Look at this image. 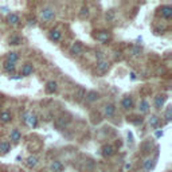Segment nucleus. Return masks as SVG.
I'll return each mask as SVG.
<instances>
[{"mask_svg":"<svg viewBox=\"0 0 172 172\" xmlns=\"http://www.w3.org/2000/svg\"><path fill=\"white\" fill-rule=\"evenodd\" d=\"M54 15H55V12H54V9L51 8V7H44L43 9L41 11V18L42 20H51V19L54 18Z\"/></svg>","mask_w":172,"mask_h":172,"instance_id":"f257e3e1","label":"nucleus"},{"mask_svg":"<svg viewBox=\"0 0 172 172\" xmlns=\"http://www.w3.org/2000/svg\"><path fill=\"white\" fill-rule=\"evenodd\" d=\"M23 121L30 126V128H35L38 125V118H36L35 114H24Z\"/></svg>","mask_w":172,"mask_h":172,"instance_id":"f03ea898","label":"nucleus"},{"mask_svg":"<svg viewBox=\"0 0 172 172\" xmlns=\"http://www.w3.org/2000/svg\"><path fill=\"white\" fill-rule=\"evenodd\" d=\"M69 123H70V118H69V116H66V117H65V116H61V117H59V118L55 121V126H57L58 129H63Z\"/></svg>","mask_w":172,"mask_h":172,"instance_id":"7ed1b4c3","label":"nucleus"},{"mask_svg":"<svg viewBox=\"0 0 172 172\" xmlns=\"http://www.w3.org/2000/svg\"><path fill=\"white\" fill-rule=\"evenodd\" d=\"M109 69V63L106 61H98L97 62V71L101 74H104L105 71H108Z\"/></svg>","mask_w":172,"mask_h":172,"instance_id":"20e7f679","label":"nucleus"},{"mask_svg":"<svg viewBox=\"0 0 172 172\" xmlns=\"http://www.w3.org/2000/svg\"><path fill=\"white\" fill-rule=\"evenodd\" d=\"M109 38H110V36H109V34L106 31H101L96 35V39L99 42V43H106V42L109 41Z\"/></svg>","mask_w":172,"mask_h":172,"instance_id":"39448f33","label":"nucleus"},{"mask_svg":"<svg viewBox=\"0 0 172 172\" xmlns=\"http://www.w3.org/2000/svg\"><path fill=\"white\" fill-rule=\"evenodd\" d=\"M57 89H58V85H57V82H55V81H50V82H47V85H46V91H47L49 94L55 93Z\"/></svg>","mask_w":172,"mask_h":172,"instance_id":"423d86ee","label":"nucleus"},{"mask_svg":"<svg viewBox=\"0 0 172 172\" xmlns=\"http://www.w3.org/2000/svg\"><path fill=\"white\" fill-rule=\"evenodd\" d=\"M7 22H8V24H11V26H16V24L20 22V19H19V16L16 14H9L8 16H7Z\"/></svg>","mask_w":172,"mask_h":172,"instance_id":"0eeeda50","label":"nucleus"},{"mask_svg":"<svg viewBox=\"0 0 172 172\" xmlns=\"http://www.w3.org/2000/svg\"><path fill=\"white\" fill-rule=\"evenodd\" d=\"M121 105L125 109H131L132 106H133V99H132V97H129V96L124 97L123 101H121Z\"/></svg>","mask_w":172,"mask_h":172,"instance_id":"6e6552de","label":"nucleus"},{"mask_svg":"<svg viewBox=\"0 0 172 172\" xmlns=\"http://www.w3.org/2000/svg\"><path fill=\"white\" fill-rule=\"evenodd\" d=\"M161 15H163L165 19H169L172 16V7H169V6L161 7Z\"/></svg>","mask_w":172,"mask_h":172,"instance_id":"1a4fd4ad","label":"nucleus"},{"mask_svg":"<svg viewBox=\"0 0 172 172\" xmlns=\"http://www.w3.org/2000/svg\"><path fill=\"white\" fill-rule=\"evenodd\" d=\"M50 168H51V171L53 172H62V169H63V165H62L61 161H53L51 163V165H50Z\"/></svg>","mask_w":172,"mask_h":172,"instance_id":"9d476101","label":"nucleus"},{"mask_svg":"<svg viewBox=\"0 0 172 172\" xmlns=\"http://www.w3.org/2000/svg\"><path fill=\"white\" fill-rule=\"evenodd\" d=\"M113 153H114V148L112 145H105L102 148V155H104L105 157H109V156H112Z\"/></svg>","mask_w":172,"mask_h":172,"instance_id":"9b49d317","label":"nucleus"},{"mask_svg":"<svg viewBox=\"0 0 172 172\" xmlns=\"http://www.w3.org/2000/svg\"><path fill=\"white\" fill-rule=\"evenodd\" d=\"M70 53L73 54V55H79V54L82 53V46L79 43H74L70 49Z\"/></svg>","mask_w":172,"mask_h":172,"instance_id":"f8f14e48","label":"nucleus"},{"mask_svg":"<svg viewBox=\"0 0 172 172\" xmlns=\"http://www.w3.org/2000/svg\"><path fill=\"white\" fill-rule=\"evenodd\" d=\"M164 101H165V96H157L156 97V98H155V106H156V109H161Z\"/></svg>","mask_w":172,"mask_h":172,"instance_id":"ddd939ff","label":"nucleus"},{"mask_svg":"<svg viewBox=\"0 0 172 172\" xmlns=\"http://www.w3.org/2000/svg\"><path fill=\"white\" fill-rule=\"evenodd\" d=\"M114 112H116V108H114V105L109 104V105L105 106V116L106 117H113L114 116Z\"/></svg>","mask_w":172,"mask_h":172,"instance_id":"4468645a","label":"nucleus"},{"mask_svg":"<svg viewBox=\"0 0 172 172\" xmlns=\"http://www.w3.org/2000/svg\"><path fill=\"white\" fill-rule=\"evenodd\" d=\"M61 36H62V34H61V31L59 30H53V31L50 32V39L51 41H59L61 39Z\"/></svg>","mask_w":172,"mask_h":172,"instance_id":"2eb2a0df","label":"nucleus"},{"mask_svg":"<svg viewBox=\"0 0 172 172\" xmlns=\"http://www.w3.org/2000/svg\"><path fill=\"white\" fill-rule=\"evenodd\" d=\"M20 137H22V134L18 129H14V131L11 132V140L14 141V143H18V141L20 140Z\"/></svg>","mask_w":172,"mask_h":172,"instance_id":"dca6fc26","label":"nucleus"},{"mask_svg":"<svg viewBox=\"0 0 172 172\" xmlns=\"http://www.w3.org/2000/svg\"><path fill=\"white\" fill-rule=\"evenodd\" d=\"M98 96L99 94L97 93V91H89L88 94H86V101H89V102H93V101H96L97 98H98Z\"/></svg>","mask_w":172,"mask_h":172,"instance_id":"f3484780","label":"nucleus"},{"mask_svg":"<svg viewBox=\"0 0 172 172\" xmlns=\"http://www.w3.org/2000/svg\"><path fill=\"white\" fill-rule=\"evenodd\" d=\"M36 164H38V157H36V156H30V157L27 159V165H28L30 168H34Z\"/></svg>","mask_w":172,"mask_h":172,"instance_id":"a211bd4d","label":"nucleus"},{"mask_svg":"<svg viewBox=\"0 0 172 172\" xmlns=\"http://www.w3.org/2000/svg\"><path fill=\"white\" fill-rule=\"evenodd\" d=\"M9 148H11V145H9L8 141H1L0 143V152L1 153H7L9 151Z\"/></svg>","mask_w":172,"mask_h":172,"instance_id":"6ab92c4d","label":"nucleus"},{"mask_svg":"<svg viewBox=\"0 0 172 172\" xmlns=\"http://www.w3.org/2000/svg\"><path fill=\"white\" fill-rule=\"evenodd\" d=\"M0 121H1V123H8V121H11V113H9V112L0 113Z\"/></svg>","mask_w":172,"mask_h":172,"instance_id":"aec40b11","label":"nucleus"},{"mask_svg":"<svg viewBox=\"0 0 172 172\" xmlns=\"http://www.w3.org/2000/svg\"><path fill=\"white\" fill-rule=\"evenodd\" d=\"M22 43V38L18 35H12L11 38H9V44H12V46H18V44Z\"/></svg>","mask_w":172,"mask_h":172,"instance_id":"412c9836","label":"nucleus"},{"mask_svg":"<svg viewBox=\"0 0 172 172\" xmlns=\"http://www.w3.org/2000/svg\"><path fill=\"white\" fill-rule=\"evenodd\" d=\"M32 65H30V63H27V65H24L23 66V71H22V74H23L24 77H27V75H30V74L32 73Z\"/></svg>","mask_w":172,"mask_h":172,"instance_id":"4be33fe9","label":"nucleus"},{"mask_svg":"<svg viewBox=\"0 0 172 172\" xmlns=\"http://www.w3.org/2000/svg\"><path fill=\"white\" fill-rule=\"evenodd\" d=\"M140 110L143 112V113H147V112L149 110V104L147 99H143V101L140 102Z\"/></svg>","mask_w":172,"mask_h":172,"instance_id":"5701e85b","label":"nucleus"},{"mask_svg":"<svg viewBox=\"0 0 172 172\" xmlns=\"http://www.w3.org/2000/svg\"><path fill=\"white\" fill-rule=\"evenodd\" d=\"M19 59V55L18 53H8V55H7V61L8 62H12V63H15V62Z\"/></svg>","mask_w":172,"mask_h":172,"instance_id":"b1692460","label":"nucleus"},{"mask_svg":"<svg viewBox=\"0 0 172 172\" xmlns=\"http://www.w3.org/2000/svg\"><path fill=\"white\" fill-rule=\"evenodd\" d=\"M4 70H6L7 73H12V71L15 70V63H12V62L7 61L6 63H4Z\"/></svg>","mask_w":172,"mask_h":172,"instance_id":"393cba45","label":"nucleus"},{"mask_svg":"<svg viewBox=\"0 0 172 172\" xmlns=\"http://www.w3.org/2000/svg\"><path fill=\"white\" fill-rule=\"evenodd\" d=\"M159 123H160V120H159L157 116H151V117H149V125H151V126H157Z\"/></svg>","mask_w":172,"mask_h":172,"instance_id":"a878e982","label":"nucleus"},{"mask_svg":"<svg viewBox=\"0 0 172 172\" xmlns=\"http://www.w3.org/2000/svg\"><path fill=\"white\" fill-rule=\"evenodd\" d=\"M152 168H153V160H151V159L145 160V163H144V169H145L147 172H149Z\"/></svg>","mask_w":172,"mask_h":172,"instance_id":"bb28decb","label":"nucleus"},{"mask_svg":"<svg viewBox=\"0 0 172 172\" xmlns=\"http://www.w3.org/2000/svg\"><path fill=\"white\" fill-rule=\"evenodd\" d=\"M132 54H133L134 57L140 55V54H141V47L140 46H134L133 49H132Z\"/></svg>","mask_w":172,"mask_h":172,"instance_id":"cd10ccee","label":"nucleus"},{"mask_svg":"<svg viewBox=\"0 0 172 172\" xmlns=\"http://www.w3.org/2000/svg\"><path fill=\"white\" fill-rule=\"evenodd\" d=\"M171 112H172V106H168L167 110H165V120H167V121L171 120Z\"/></svg>","mask_w":172,"mask_h":172,"instance_id":"c85d7f7f","label":"nucleus"},{"mask_svg":"<svg viewBox=\"0 0 172 172\" xmlns=\"http://www.w3.org/2000/svg\"><path fill=\"white\" fill-rule=\"evenodd\" d=\"M83 94H85V90H83V89H79V90H78V96H77V101H81V98L83 97Z\"/></svg>","mask_w":172,"mask_h":172,"instance_id":"c756f323","label":"nucleus"},{"mask_svg":"<svg viewBox=\"0 0 172 172\" xmlns=\"http://www.w3.org/2000/svg\"><path fill=\"white\" fill-rule=\"evenodd\" d=\"M89 14V9H88V7H83L82 8V12H81V15L82 16H85V15H88Z\"/></svg>","mask_w":172,"mask_h":172,"instance_id":"7c9ffc66","label":"nucleus"},{"mask_svg":"<svg viewBox=\"0 0 172 172\" xmlns=\"http://www.w3.org/2000/svg\"><path fill=\"white\" fill-rule=\"evenodd\" d=\"M36 19H28V26H35Z\"/></svg>","mask_w":172,"mask_h":172,"instance_id":"2f4dec72","label":"nucleus"},{"mask_svg":"<svg viewBox=\"0 0 172 172\" xmlns=\"http://www.w3.org/2000/svg\"><path fill=\"white\" fill-rule=\"evenodd\" d=\"M106 19H109V20H112V19H113V12H112V11H109L108 14H106Z\"/></svg>","mask_w":172,"mask_h":172,"instance_id":"473e14b6","label":"nucleus"},{"mask_svg":"<svg viewBox=\"0 0 172 172\" xmlns=\"http://www.w3.org/2000/svg\"><path fill=\"white\" fill-rule=\"evenodd\" d=\"M96 58H98V61H102V53L101 51H97L96 53Z\"/></svg>","mask_w":172,"mask_h":172,"instance_id":"72a5a7b5","label":"nucleus"},{"mask_svg":"<svg viewBox=\"0 0 172 172\" xmlns=\"http://www.w3.org/2000/svg\"><path fill=\"white\" fill-rule=\"evenodd\" d=\"M155 134H156V137H161V136H163V131H157Z\"/></svg>","mask_w":172,"mask_h":172,"instance_id":"f704fd0d","label":"nucleus"},{"mask_svg":"<svg viewBox=\"0 0 172 172\" xmlns=\"http://www.w3.org/2000/svg\"><path fill=\"white\" fill-rule=\"evenodd\" d=\"M1 11H3V12H4V14H6V12H7V11H8V8H7V7H1Z\"/></svg>","mask_w":172,"mask_h":172,"instance_id":"c9c22d12","label":"nucleus"},{"mask_svg":"<svg viewBox=\"0 0 172 172\" xmlns=\"http://www.w3.org/2000/svg\"><path fill=\"white\" fill-rule=\"evenodd\" d=\"M131 78H132V79H136V74H134V73H131Z\"/></svg>","mask_w":172,"mask_h":172,"instance_id":"e433bc0d","label":"nucleus"},{"mask_svg":"<svg viewBox=\"0 0 172 172\" xmlns=\"http://www.w3.org/2000/svg\"><path fill=\"white\" fill-rule=\"evenodd\" d=\"M131 167H132L131 164H125V168H126V169H131Z\"/></svg>","mask_w":172,"mask_h":172,"instance_id":"4c0bfd02","label":"nucleus"},{"mask_svg":"<svg viewBox=\"0 0 172 172\" xmlns=\"http://www.w3.org/2000/svg\"><path fill=\"white\" fill-rule=\"evenodd\" d=\"M0 105H1V104H0Z\"/></svg>","mask_w":172,"mask_h":172,"instance_id":"58836bf2","label":"nucleus"}]
</instances>
